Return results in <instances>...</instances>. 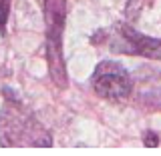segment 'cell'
Returning <instances> with one entry per match:
<instances>
[{
	"label": "cell",
	"mask_w": 161,
	"mask_h": 156,
	"mask_svg": "<svg viewBox=\"0 0 161 156\" xmlns=\"http://www.w3.org/2000/svg\"><path fill=\"white\" fill-rule=\"evenodd\" d=\"M93 90L105 100H123L133 90L129 72L113 60H103L97 64L93 76H91Z\"/></svg>",
	"instance_id": "3"
},
{
	"label": "cell",
	"mask_w": 161,
	"mask_h": 156,
	"mask_svg": "<svg viewBox=\"0 0 161 156\" xmlns=\"http://www.w3.org/2000/svg\"><path fill=\"white\" fill-rule=\"evenodd\" d=\"M107 44L113 52L161 60V40L145 36L135 28H131L129 24H117L113 28V32L107 34Z\"/></svg>",
	"instance_id": "4"
},
{
	"label": "cell",
	"mask_w": 161,
	"mask_h": 156,
	"mask_svg": "<svg viewBox=\"0 0 161 156\" xmlns=\"http://www.w3.org/2000/svg\"><path fill=\"white\" fill-rule=\"evenodd\" d=\"M143 144H145V146H157V144H159L157 134H155L153 130H147V132L143 134Z\"/></svg>",
	"instance_id": "6"
},
{
	"label": "cell",
	"mask_w": 161,
	"mask_h": 156,
	"mask_svg": "<svg viewBox=\"0 0 161 156\" xmlns=\"http://www.w3.org/2000/svg\"><path fill=\"white\" fill-rule=\"evenodd\" d=\"M10 2L12 0H0V34H6V22L10 14Z\"/></svg>",
	"instance_id": "5"
},
{
	"label": "cell",
	"mask_w": 161,
	"mask_h": 156,
	"mask_svg": "<svg viewBox=\"0 0 161 156\" xmlns=\"http://www.w3.org/2000/svg\"><path fill=\"white\" fill-rule=\"evenodd\" d=\"M67 24V2L44 0V26H47V62L54 86L67 88L69 74L63 54V34Z\"/></svg>",
	"instance_id": "2"
},
{
	"label": "cell",
	"mask_w": 161,
	"mask_h": 156,
	"mask_svg": "<svg viewBox=\"0 0 161 156\" xmlns=\"http://www.w3.org/2000/svg\"><path fill=\"white\" fill-rule=\"evenodd\" d=\"M0 110V144L2 146H53V134L36 120L32 110L4 90Z\"/></svg>",
	"instance_id": "1"
}]
</instances>
